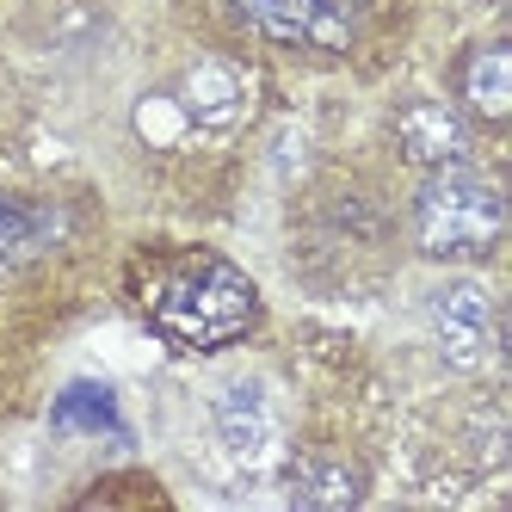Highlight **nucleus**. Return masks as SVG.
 I'll use <instances>...</instances> for the list:
<instances>
[{
    "label": "nucleus",
    "instance_id": "obj_5",
    "mask_svg": "<svg viewBox=\"0 0 512 512\" xmlns=\"http://www.w3.org/2000/svg\"><path fill=\"white\" fill-rule=\"evenodd\" d=\"M210 426H216V445H223L241 469L266 463L272 457V438H278V414H272V395L260 377H235L210 395Z\"/></svg>",
    "mask_w": 512,
    "mask_h": 512
},
{
    "label": "nucleus",
    "instance_id": "obj_3",
    "mask_svg": "<svg viewBox=\"0 0 512 512\" xmlns=\"http://www.w3.org/2000/svg\"><path fill=\"white\" fill-rule=\"evenodd\" d=\"M253 31L297 50H352L371 0H235Z\"/></svg>",
    "mask_w": 512,
    "mask_h": 512
},
{
    "label": "nucleus",
    "instance_id": "obj_8",
    "mask_svg": "<svg viewBox=\"0 0 512 512\" xmlns=\"http://www.w3.org/2000/svg\"><path fill=\"white\" fill-rule=\"evenodd\" d=\"M463 105L482 124H506V112H512V50L506 44L469 50V62H463Z\"/></svg>",
    "mask_w": 512,
    "mask_h": 512
},
{
    "label": "nucleus",
    "instance_id": "obj_2",
    "mask_svg": "<svg viewBox=\"0 0 512 512\" xmlns=\"http://www.w3.org/2000/svg\"><path fill=\"white\" fill-rule=\"evenodd\" d=\"M500 229H506L500 186L488 173H475L469 161L432 167L420 179L408 235H414V247L426 260H488L500 247Z\"/></svg>",
    "mask_w": 512,
    "mask_h": 512
},
{
    "label": "nucleus",
    "instance_id": "obj_6",
    "mask_svg": "<svg viewBox=\"0 0 512 512\" xmlns=\"http://www.w3.org/2000/svg\"><path fill=\"white\" fill-rule=\"evenodd\" d=\"M395 149L420 173L469 161V124H463V112H451V105H438V99H408L395 112Z\"/></svg>",
    "mask_w": 512,
    "mask_h": 512
},
{
    "label": "nucleus",
    "instance_id": "obj_4",
    "mask_svg": "<svg viewBox=\"0 0 512 512\" xmlns=\"http://www.w3.org/2000/svg\"><path fill=\"white\" fill-rule=\"evenodd\" d=\"M426 327L451 371H482L494 358V303L475 278H445L426 297Z\"/></svg>",
    "mask_w": 512,
    "mask_h": 512
},
{
    "label": "nucleus",
    "instance_id": "obj_9",
    "mask_svg": "<svg viewBox=\"0 0 512 512\" xmlns=\"http://www.w3.org/2000/svg\"><path fill=\"white\" fill-rule=\"evenodd\" d=\"M235 105H241V81L229 75L223 62H198L192 75H186V112H192V118H204V124H229Z\"/></svg>",
    "mask_w": 512,
    "mask_h": 512
},
{
    "label": "nucleus",
    "instance_id": "obj_1",
    "mask_svg": "<svg viewBox=\"0 0 512 512\" xmlns=\"http://www.w3.org/2000/svg\"><path fill=\"white\" fill-rule=\"evenodd\" d=\"M149 321L179 346L216 352V346H235V340L253 334V321H260V290H253V278L241 266L216 260V253H186V260H173L155 278Z\"/></svg>",
    "mask_w": 512,
    "mask_h": 512
},
{
    "label": "nucleus",
    "instance_id": "obj_10",
    "mask_svg": "<svg viewBox=\"0 0 512 512\" xmlns=\"http://www.w3.org/2000/svg\"><path fill=\"white\" fill-rule=\"evenodd\" d=\"M31 247H38V223H31V210L0 198V278H7L19 260H31Z\"/></svg>",
    "mask_w": 512,
    "mask_h": 512
},
{
    "label": "nucleus",
    "instance_id": "obj_7",
    "mask_svg": "<svg viewBox=\"0 0 512 512\" xmlns=\"http://www.w3.org/2000/svg\"><path fill=\"white\" fill-rule=\"evenodd\" d=\"M364 500V469L346 451H303L290 463V506L303 512H346Z\"/></svg>",
    "mask_w": 512,
    "mask_h": 512
}]
</instances>
